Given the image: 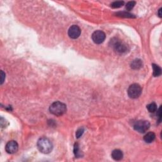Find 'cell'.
<instances>
[{"label": "cell", "mask_w": 162, "mask_h": 162, "mask_svg": "<svg viewBox=\"0 0 162 162\" xmlns=\"http://www.w3.org/2000/svg\"><path fill=\"white\" fill-rule=\"evenodd\" d=\"M37 148L40 152L44 154H48L53 149V144L51 141L46 137H41L37 141Z\"/></svg>", "instance_id": "6da1fadb"}, {"label": "cell", "mask_w": 162, "mask_h": 162, "mask_svg": "<svg viewBox=\"0 0 162 162\" xmlns=\"http://www.w3.org/2000/svg\"><path fill=\"white\" fill-rule=\"evenodd\" d=\"M50 112L55 116H62L66 112V106L64 103L60 101H55L50 106Z\"/></svg>", "instance_id": "7a4b0ae2"}, {"label": "cell", "mask_w": 162, "mask_h": 162, "mask_svg": "<svg viewBox=\"0 0 162 162\" xmlns=\"http://www.w3.org/2000/svg\"><path fill=\"white\" fill-rule=\"evenodd\" d=\"M127 92H128V95L130 98L132 99H135V98L139 97L141 94V87L137 84H133L129 86Z\"/></svg>", "instance_id": "3957f363"}, {"label": "cell", "mask_w": 162, "mask_h": 162, "mask_svg": "<svg viewBox=\"0 0 162 162\" xmlns=\"http://www.w3.org/2000/svg\"><path fill=\"white\" fill-rule=\"evenodd\" d=\"M111 42H112V45L113 48H114L115 51L117 52L118 53H125L127 51V50H128V46H127L125 43L122 42L117 39H115V40H111Z\"/></svg>", "instance_id": "277c9868"}, {"label": "cell", "mask_w": 162, "mask_h": 162, "mask_svg": "<svg viewBox=\"0 0 162 162\" xmlns=\"http://www.w3.org/2000/svg\"><path fill=\"white\" fill-rule=\"evenodd\" d=\"M150 123L147 120H138L134 123V129L139 133H144L149 129Z\"/></svg>", "instance_id": "5b68a950"}, {"label": "cell", "mask_w": 162, "mask_h": 162, "mask_svg": "<svg viewBox=\"0 0 162 162\" xmlns=\"http://www.w3.org/2000/svg\"><path fill=\"white\" fill-rule=\"evenodd\" d=\"M106 38V35L104 32L101 31H96L92 34V39L96 44H101Z\"/></svg>", "instance_id": "8992f818"}, {"label": "cell", "mask_w": 162, "mask_h": 162, "mask_svg": "<svg viewBox=\"0 0 162 162\" xmlns=\"http://www.w3.org/2000/svg\"><path fill=\"white\" fill-rule=\"evenodd\" d=\"M80 33H81L80 29L79 28V26H77L76 25H72L71 27L69 28L68 31V34L69 37L74 39L78 38V37L80 36Z\"/></svg>", "instance_id": "52a82bcc"}, {"label": "cell", "mask_w": 162, "mask_h": 162, "mask_svg": "<svg viewBox=\"0 0 162 162\" xmlns=\"http://www.w3.org/2000/svg\"><path fill=\"white\" fill-rule=\"evenodd\" d=\"M19 149L18 143L15 141H10L8 142L7 144H6L5 150L9 154H13L15 153Z\"/></svg>", "instance_id": "ba28073f"}, {"label": "cell", "mask_w": 162, "mask_h": 162, "mask_svg": "<svg viewBox=\"0 0 162 162\" xmlns=\"http://www.w3.org/2000/svg\"><path fill=\"white\" fill-rule=\"evenodd\" d=\"M123 153L120 149H115L112 153V157L115 161L121 160L123 158Z\"/></svg>", "instance_id": "9c48e42d"}, {"label": "cell", "mask_w": 162, "mask_h": 162, "mask_svg": "<svg viewBox=\"0 0 162 162\" xmlns=\"http://www.w3.org/2000/svg\"><path fill=\"white\" fill-rule=\"evenodd\" d=\"M156 135L154 132H150L147 133V134L144 136V141L147 143H151L155 139Z\"/></svg>", "instance_id": "30bf717a"}, {"label": "cell", "mask_w": 162, "mask_h": 162, "mask_svg": "<svg viewBox=\"0 0 162 162\" xmlns=\"http://www.w3.org/2000/svg\"><path fill=\"white\" fill-rule=\"evenodd\" d=\"M143 66V62L140 59H135L132 61L131 64V67L134 70H137L142 67Z\"/></svg>", "instance_id": "8fae6325"}, {"label": "cell", "mask_w": 162, "mask_h": 162, "mask_svg": "<svg viewBox=\"0 0 162 162\" xmlns=\"http://www.w3.org/2000/svg\"><path fill=\"white\" fill-rule=\"evenodd\" d=\"M153 69V76L155 77L160 76L161 74V69L158 65L156 64H152Z\"/></svg>", "instance_id": "7c38bea8"}, {"label": "cell", "mask_w": 162, "mask_h": 162, "mask_svg": "<svg viewBox=\"0 0 162 162\" xmlns=\"http://www.w3.org/2000/svg\"><path fill=\"white\" fill-rule=\"evenodd\" d=\"M147 109L150 113H155L157 110V105L155 103H151L147 106Z\"/></svg>", "instance_id": "4fadbf2b"}, {"label": "cell", "mask_w": 162, "mask_h": 162, "mask_svg": "<svg viewBox=\"0 0 162 162\" xmlns=\"http://www.w3.org/2000/svg\"><path fill=\"white\" fill-rule=\"evenodd\" d=\"M117 15L118 17H125V18H135V16L132 14L130 13L129 12H125V11H123V12H118L117 13Z\"/></svg>", "instance_id": "5bb4252c"}, {"label": "cell", "mask_w": 162, "mask_h": 162, "mask_svg": "<svg viewBox=\"0 0 162 162\" xmlns=\"http://www.w3.org/2000/svg\"><path fill=\"white\" fill-rule=\"evenodd\" d=\"M124 5V1H115L114 3H112L111 5V7L113 8H120L121 7Z\"/></svg>", "instance_id": "9a60e30c"}, {"label": "cell", "mask_w": 162, "mask_h": 162, "mask_svg": "<svg viewBox=\"0 0 162 162\" xmlns=\"http://www.w3.org/2000/svg\"><path fill=\"white\" fill-rule=\"evenodd\" d=\"M74 154L75 156L77 158H79L81 156V153L79 152V144L77 143H76L74 145Z\"/></svg>", "instance_id": "2e32d148"}, {"label": "cell", "mask_w": 162, "mask_h": 162, "mask_svg": "<svg viewBox=\"0 0 162 162\" xmlns=\"http://www.w3.org/2000/svg\"><path fill=\"white\" fill-rule=\"evenodd\" d=\"M135 1H129L126 4V6H125V8L126 9L128 10V11H130V10H131L134 7V6L135 5Z\"/></svg>", "instance_id": "e0dca14e"}, {"label": "cell", "mask_w": 162, "mask_h": 162, "mask_svg": "<svg viewBox=\"0 0 162 162\" xmlns=\"http://www.w3.org/2000/svg\"><path fill=\"white\" fill-rule=\"evenodd\" d=\"M84 132V129L82 128H82H79V129H78L77 132H76V134L77 138H79V137L82 136Z\"/></svg>", "instance_id": "ac0fdd59"}, {"label": "cell", "mask_w": 162, "mask_h": 162, "mask_svg": "<svg viewBox=\"0 0 162 162\" xmlns=\"http://www.w3.org/2000/svg\"><path fill=\"white\" fill-rule=\"evenodd\" d=\"M1 84H2L5 79V74L3 71H1Z\"/></svg>", "instance_id": "d6986e66"}, {"label": "cell", "mask_w": 162, "mask_h": 162, "mask_svg": "<svg viewBox=\"0 0 162 162\" xmlns=\"http://www.w3.org/2000/svg\"><path fill=\"white\" fill-rule=\"evenodd\" d=\"M161 8H160V10H158V15H159V17H161Z\"/></svg>", "instance_id": "ffe728a7"}]
</instances>
